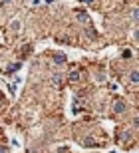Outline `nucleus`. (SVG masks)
Masks as SVG:
<instances>
[{
    "instance_id": "obj_9",
    "label": "nucleus",
    "mask_w": 139,
    "mask_h": 153,
    "mask_svg": "<svg viewBox=\"0 0 139 153\" xmlns=\"http://www.w3.org/2000/svg\"><path fill=\"white\" fill-rule=\"evenodd\" d=\"M83 145H85V147H94V145H95V141L88 137V139H83Z\"/></svg>"
},
{
    "instance_id": "obj_8",
    "label": "nucleus",
    "mask_w": 139,
    "mask_h": 153,
    "mask_svg": "<svg viewBox=\"0 0 139 153\" xmlns=\"http://www.w3.org/2000/svg\"><path fill=\"white\" fill-rule=\"evenodd\" d=\"M78 20H80V22H88V20H89V16L85 14V12H82V10H80V12H78Z\"/></svg>"
},
{
    "instance_id": "obj_6",
    "label": "nucleus",
    "mask_w": 139,
    "mask_h": 153,
    "mask_svg": "<svg viewBox=\"0 0 139 153\" xmlns=\"http://www.w3.org/2000/svg\"><path fill=\"white\" fill-rule=\"evenodd\" d=\"M20 68H22V64H20V62H16V64H10V66H8V72H10V74H14V72H18Z\"/></svg>"
},
{
    "instance_id": "obj_1",
    "label": "nucleus",
    "mask_w": 139,
    "mask_h": 153,
    "mask_svg": "<svg viewBox=\"0 0 139 153\" xmlns=\"http://www.w3.org/2000/svg\"><path fill=\"white\" fill-rule=\"evenodd\" d=\"M123 111H125V103L121 100H115L113 102V114H123Z\"/></svg>"
},
{
    "instance_id": "obj_5",
    "label": "nucleus",
    "mask_w": 139,
    "mask_h": 153,
    "mask_svg": "<svg viewBox=\"0 0 139 153\" xmlns=\"http://www.w3.org/2000/svg\"><path fill=\"white\" fill-rule=\"evenodd\" d=\"M68 79H70V82H80V72L78 70H72L70 76H68Z\"/></svg>"
},
{
    "instance_id": "obj_13",
    "label": "nucleus",
    "mask_w": 139,
    "mask_h": 153,
    "mask_svg": "<svg viewBox=\"0 0 139 153\" xmlns=\"http://www.w3.org/2000/svg\"><path fill=\"white\" fill-rule=\"evenodd\" d=\"M133 125H135V127H139V117H133Z\"/></svg>"
},
{
    "instance_id": "obj_15",
    "label": "nucleus",
    "mask_w": 139,
    "mask_h": 153,
    "mask_svg": "<svg viewBox=\"0 0 139 153\" xmlns=\"http://www.w3.org/2000/svg\"><path fill=\"white\" fill-rule=\"evenodd\" d=\"M133 34H135V40H137V42H139V30H135Z\"/></svg>"
},
{
    "instance_id": "obj_12",
    "label": "nucleus",
    "mask_w": 139,
    "mask_h": 153,
    "mask_svg": "<svg viewBox=\"0 0 139 153\" xmlns=\"http://www.w3.org/2000/svg\"><path fill=\"white\" fill-rule=\"evenodd\" d=\"M80 2H82V4H85V6H91L95 0H80Z\"/></svg>"
},
{
    "instance_id": "obj_3",
    "label": "nucleus",
    "mask_w": 139,
    "mask_h": 153,
    "mask_svg": "<svg viewBox=\"0 0 139 153\" xmlns=\"http://www.w3.org/2000/svg\"><path fill=\"white\" fill-rule=\"evenodd\" d=\"M66 54H62V52H56L54 54V64H58V66H62V64H66Z\"/></svg>"
},
{
    "instance_id": "obj_4",
    "label": "nucleus",
    "mask_w": 139,
    "mask_h": 153,
    "mask_svg": "<svg viewBox=\"0 0 139 153\" xmlns=\"http://www.w3.org/2000/svg\"><path fill=\"white\" fill-rule=\"evenodd\" d=\"M20 28H22L20 20H12V22H10V30L14 32V34H18V32H20Z\"/></svg>"
},
{
    "instance_id": "obj_10",
    "label": "nucleus",
    "mask_w": 139,
    "mask_h": 153,
    "mask_svg": "<svg viewBox=\"0 0 139 153\" xmlns=\"http://www.w3.org/2000/svg\"><path fill=\"white\" fill-rule=\"evenodd\" d=\"M121 56L125 58V60H129V58L133 56V52H131V50H123V54H121Z\"/></svg>"
},
{
    "instance_id": "obj_14",
    "label": "nucleus",
    "mask_w": 139,
    "mask_h": 153,
    "mask_svg": "<svg viewBox=\"0 0 139 153\" xmlns=\"http://www.w3.org/2000/svg\"><path fill=\"white\" fill-rule=\"evenodd\" d=\"M40 2H42V0H32V6H38Z\"/></svg>"
},
{
    "instance_id": "obj_11",
    "label": "nucleus",
    "mask_w": 139,
    "mask_h": 153,
    "mask_svg": "<svg viewBox=\"0 0 139 153\" xmlns=\"http://www.w3.org/2000/svg\"><path fill=\"white\" fill-rule=\"evenodd\" d=\"M131 16H133V20H135V22H139V8H135V10L131 12Z\"/></svg>"
},
{
    "instance_id": "obj_2",
    "label": "nucleus",
    "mask_w": 139,
    "mask_h": 153,
    "mask_svg": "<svg viewBox=\"0 0 139 153\" xmlns=\"http://www.w3.org/2000/svg\"><path fill=\"white\" fill-rule=\"evenodd\" d=\"M127 82L129 84H139V70H133V72H129V76H127Z\"/></svg>"
},
{
    "instance_id": "obj_7",
    "label": "nucleus",
    "mask_w": 139,
    "mask_h": 153,
    "mask_svg": "<svg viewBox=\"0 0 139 153\" xmlns=\"http://www.w3.org/2000/svg\"><path fill=\"white\" fill-rule=\"evenodd\" d=\"M119 139H121V141H129V139H131L129 131H119Z\"/></svg>"
},
{
    "instance_id": "obj_16",
    "label": "nucleus",
    "mask_w": 139,
    "mask_h": 153,
    "mask_svg": "<svg viewBox=\"0 0 139 153\" xmlns=\"http://www.w3.org/2000/svg\"><path fill=\"white\" fill-rule=\"evenodd\" d=\"M10 2H12V0H2V4H4V6H8Z\"/></svg>"
}]
</instances>
